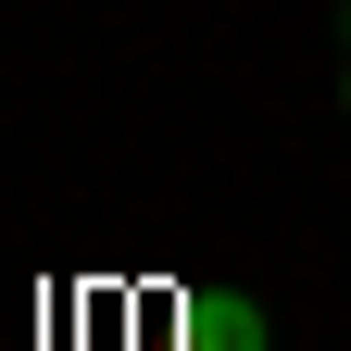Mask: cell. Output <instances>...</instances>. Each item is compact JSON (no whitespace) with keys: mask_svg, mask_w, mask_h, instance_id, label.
Masks as SVG:
<instances>
[{"mask_svg":"<svg viewBox=\"0 0 351 351\" xmlns=\"http://www.w3.org/2000/svg\"><path fill=\"white\" fill-rule=\"evenodd\" d=\"M339 113H351V75H339Z\"/></svg>","mask_w":351,"mask_h":351,"instance_id":"3","label":"cell"},{"mask_svg":"<svg viewBox=\"0 0 351 351\" xmlns=\"http://www.w3.org/2000/svg\"><path fill=\"white\" fill-rule=\"evenodd\" d=\"M339 38H351V0H339Z\"/></svg>","mask_w":351,"mask_h":351,"instance_id":"2","label":"cell"},{"mask_svg":"<svg viewBox=\"0 0 351 351\" xmlns=\"http://www.w3.org/2000/svg\"><path fill=\"white\" fill-rule=\"evenodd\" d=\"M176 351H276V339H263V301L251 289H189L176 301Z\"/></svg>","mask_w":351,"mask_h":351,"instance_id":"1","label":"cell"}]
</instances>
